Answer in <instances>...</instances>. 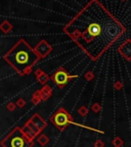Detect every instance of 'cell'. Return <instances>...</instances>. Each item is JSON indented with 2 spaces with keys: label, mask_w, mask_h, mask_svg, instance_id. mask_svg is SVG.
<instances>
[{
  "label": "cell",
  "mask_w": 131,
  "mask_h": 147,
  "mask_svg": "<svg viewBox=\"0 0 131 147\" xmlns=\"http://www.w3.org/2000/svg\"><path fill=\"white\" fill-rule=\"evenodd\" d=\"M31 101H32V103L34 104V105H38L39 103H41L42 99H41V95H40V91H39V90L33 94Z\"/></svg>",
  "instance_id": "cell-14"
},
{
  "label": "cell",
  "mask_w": 131,
  "mask_h": 147,
  "mask_svg": "<svg viewBox=\"0 0 131 147\" xmlns=\"http://www.w3.org/2000/svg\"><path fill=\"white\" fill-rule=\"evenodd\" d=\"M30 120H31L32 123H33V125H34L35 127H36L37 129L40 131V132H42V131H43L47 125L46 121H45V120H44L41 116L39 115L38 113H35L34 115L30 118Z\"/></svg>",
  "instance_id": "cell-7"
},
{
  "label": "cell",
  "mask_w": 131,
  "mask_h": 147,
  "mask_svg": "<svg viewBox=\"0 0 131 147\" xmlns=\"http://www.w3.org/2000/svg\"><path fill=\"white\" fill-rule=\"evenodd\" d=\"M39 91H40L42 101H46L47 99L50 98L51 95H52V88L49 86H47V84H44L43 88H42L41 90H39Z\"/></svg>",
  "instance_id": "cell-10"
},
{
  "label": "cell",
  "mask_w": 131,
  "mask_h": 147,
  "mask_svg": "<svg viewBox=\"0 0 131 147\" xmlns=\"http://www.w3.org/2000/svg\"><path fill=\"white\" fill-rule=\"evenodd\" d=\"M91 109H92V111L94 113H98L100 111V109H102V107H100V105L98 103H94L92 105V107H91Z\"/></svg>",
  "instance_id": "cell-20"
},
{
  "label": "cell",
  "mask_w": 131,
  "mask_h": 147,
  "mask_svg": "<svg viewBox=\"0 0 131 147\" xmlns=\"http://www.w3.org/2000/svg\"><path fill=\"white\" fill-rule=\"evenodd\" d=\"M34 74L36 75V78H37V80H38L39 84H43V86L44 84H46V82L49 79V76L47 75L43 70H41V69H37V70H35Z\"/></svg>",
  "instance_id": "cell-9"
},
{
  "label": "cell",
  "mask_w": 131,
  "mask_h": 147,
  "mask_svg": "<svg viewBox=\"0 0 131 147\" xmlns=\"http://www.w3.org/2000/svg\"><path fill=\"white\" fill-rule=\"evenodd\" d=\"M0 30L4 33V34H7L12 30V25L10 24L8 21H4L0 24Z\"/></svg>",
  "instance_id": "cell-12"
},
{
  "label": "cell",
  "mask_w": 131,
  "mask_h": 147,
  "mask_svg": "<svg viewBox=\"0 0 131 147\" xmlns=\"http://www.w3.org/2000/svg\"><path fill=\"white\" fill-rule=\"evenodd\" d=\"M112 145L114 147H123L124 141L119 137V136H116V137L112 140Z\"/></svg>",
  "instance_id": "cell-16"
},
{
  "label": "cell",
  "mask_w": 131,
  "mask_h": 147,
  "mask_svg": "<svg viewBox=\"0 0 131 147\" xmlns=\"http://www.w3.org/2000/svg\"><path fill=\"white\" fill-rule=\"evenodd\" d=\"M15 106H17V107L24 108L25 106H26V100H25V99H23V98H19V99H17V102H15Z\"/></svg>",
  "instance_id": "cell-17"
},
{
  "label": "cell",
  "mask_w": 131,
  "mask_h": 147,
  "mask_svg": "<svg viewBox=\"0 0 131 147\" xmlns=\"http://www.w3.org/2000/svg\"><path fill=\"white\" fill-rule=\"evenodd\" d=\"M94 147H104V143L102 139H97L94 142Z\"/></svg>",
  "instance_id": "cell-21"
},
{
  "label": "cell",
  "mask_w": 131,
  "mask_h": 147,
  "mask_svg": "<svg viewBox=\"0 0 131 147\" xmlns=\"http://www.w3.org/2000/svg\"><path fill=\"white\" fill-rule=\"evenodd\" d=\"M22 131H23V133H24V135L26 136V138H27L29 141H31V142H34V140H35V138H36V136L33 134V132L30 130L27 125H25L24 127H22Z\"/></svg>",
  "instance_id": "cell-11"
},
{
  "label": "cell",
  "mask_w": 131,
  "mask_h": 147,
  "mask_svg": "<svg viewBox=\"0 0 131 147\" xmlns=\"http://www.w3.org/2000/svg\"><path fill=\"white\" fill-rule=\"evenodd\" d=\"M36 140H37V142H38V144L41 145V146H45V145H47L49 142L48 137H47L46 135H44V134H41V133L36 137Z\"/></svg>",
  "instance_id": "cell-13"
},
{
  "label": "cell",
  "mask_w": 131,
  "mask_h": 147,
  "mask_svg": "<svg viewBox=\"0 0 131 147\" xmlns=\"http://www.w3.org/2000/svg\"><path fill=\"white\" fill-rule=\"evenodd\" d=\"M25 125H27V127H29L30 130H31L32 132H33V134H34V135L36 136V137L39 135V134H40V133H41V132H40V131L38 130V129H37L36 127H35L34 125H33V123H32V121H31V120H30V119L28 120V121H27V123H25Z\"/></svg>",
  "instance_id": "cell-15"
},
{
  "label": "cell",
  "mask_w": 131,
  "mask_h": 147,
  "mask_svg": "<svg viewBox=\"0 0 131 147\" xmlns=\"http://www.w3.org/2000/svg\"><path fill=\"white\" fill-rule=\"evenodd\" d=\"M119 53L124 57V58H125V59L127 60V61H129V60H130L131 47H130V41H129V40H126V41L124 42L121 47H120Z\"/></svg>",
  "instance_id": "cell-8"
},
{
  "label": "cell",
  "mask_w": 131,
  "mask_h": 147,
  "mask_svg": "<svg viewBox=\"0 0 131 147\" xmlns=\"http://www.w3.org/2000/svg\"><path fill=\"white\" fill-rule=\"evenodd\" d=\"M122 86H122V84L120 81H116V82H115V90H117V91H120L122 88Z\"/></svg>",
  "instance_id": "cell-22"
},
{
  "label": "cell",
  "mask_w": 131,
  "mask_h": 147,
  "mask_svg": "<svg viewBox=\"0 0 131 147\" xmlns=\"http://www.w3.org/2000/svg\"><path fill=\"white\" fill-rule=\"evenodd\" d=\"M78 113L82 116H86L87 115V113H88L87 107H86V106H82V107H80L79 109H78Z\"/></svg>",
  "instance_id": "cell-18"
},
{
  "label": "cell",
  "mask_w": 131,
  "mask_h": 147,
  "mask_svg": "<svg viewBox=\"0 0 131 147\" xmlns=\"http://www.w3.org/2000/svg\"><path fill=\"white\" fill-rule=\"evenodd\" d=\"M74 77H77V76L70 75L63 67H61V68L58 69V70H56V71L51 75V80L53 81L54 84H56L59 88H65V86L69 84V81L72 78H74Z\"/></svg>",
  "instance_id": "cell-5"
},
{
  "label": "cell",
  "mask_w": 131,
  "mask_h": 147,
  "mask_svg": "<svg viewBox=\"0 0 131 147\" xmlns=\"http://www.w3.org/2000/svg\"><path fill=\"white\" fill-rule=\"evenodd\" d=\"M15 108H17V106H15V103H12V102H9V103L6 104V109H7L8 111H10V112L15 111Z\"/></svg>",
  "instance_id": "cell-19"
},
{
  "label": "cell",
  "mask_w": 131,
  "mask_h": 147,
  "mask_svg": "<svg viewBox=\"0 0 131 147\" xmlns=\"http://www.w3.org/2000/svg\"><path fill=\"white\" fill-rule=\"evenodd\" d=\"M85 78L87 79V80H90V79L93 78V74L92 73H87L86 75H85Z\"/></svg>",
  "instance_id": "cell-23"
},
{
  "label": "cell",
  "mask_w": 131,
  "mask_h": 147,
  "mask_svg": "<svg viewBox=\"0 0 131 147\" xmlns=\"http://www.w3.org/2000/svg\"><path fill=\"white\" fill-rule=\"evenodd\" d=\"M63 31L92 60H96L124 34L123 25L98 0H90Z\"/></svg>",
  "instance_id": "cell-1"
},
{
  "label": "cell",
  "mask_w": 131,
  "mask_h": 147,
  "mask_svg": "<svg viewBox=\"0 0 131 147\" xmlns=\"http://www.w3.org/2000/svg\"><path fill=\"white\" fill-rule=\"evenodd\" d=\"M4 60L9 64L19 75L31 73L33 65L39 61V57L25 40H19L4 55Z\"/></svg>",
  "instance_id": "cell-2"
},
{
  "label": "cell",
  "mask_w": 131,
  "mask_h": 147,
  "mask_svg": "<svg viewBox=\"0 0 131 147\" xmlns=\"http://www.w3.org/2000/svg\"><path fill=\"white\" fill-rule=\"evenodd\" d=\"M49 120H50V123H53L54 127H57L59 131H63L66 127H68V125H70V123H73L72 115L63 107L59 108L53 115H51Z\"/></svg>",
  "instance_id": "cell-4"
},
{
  "label": "cell",
  "mask_w": 131,
  "mask_h": 147,
  "mask_svg": "<svg viewBox=\"0 0 131 147\" xmlns=\"http://www.w3.org/2000/svg\"><path fill=\"white\" fill-rule=\"evenodd\" d=\"M2 147H33L34 142H31L26 138L22 127H17L6 135L1 141Z\"/></svg>",
  "instance_id": "cell-3"
},
{
  "label": "cell",
  "mask_w": 131,
  "mask_h": 147,
  "mask_svg": "<svg viewBox=\"0 0 131 147\" xmlns=\"http://www.w3.org/2000/svg\"><path fill=\"white\" fill-rule=\"evenodd\" d=\"M34 51L37 54V56L39 57V59H44L47 55H49V53H51L52 47L49 45L46 40H41L34 47Z\"/></svg>",
  "instance_id": "cell-6"
}]
</instances>
